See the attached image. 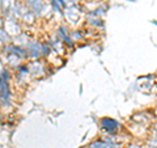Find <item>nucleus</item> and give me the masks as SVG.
I'll return each instance as SVG.
<instances>
[{"mask_svg":"<svg viewBox=\"0 0 157 148\" xmlns=\"http://www.w3.org/2000/svg\"><path fill=\"white\" fill-rule=\"evenodd\" d=\"M140 89H142L143 92H151V90L153 89V83H152V81H147V83L140 85Z\"/></svg>","mask_w":157,"mask_h":148,"instance_id":"obj_2","label":"nucleus"},{"mask_svg":"<svg viewBox=\"0 0 157 148\" xmlns=\"http://www.w3.org/2000/svg\"><path fill=\"white\" fill-rule=\"evenodd\" d=\"M126 148H142V147H140V146H136V144H131V146L126 147Z\"/></svg>","mask_w":157,"mask_h":148,"instance_id":"obj_3","label":"nucleus"},{"mask_svg":"<svg viewBox=\"0 0 157 148\" xmlns=\"http://www.w3.org/2000/svg\"><path fill=\"white\" fill-rule=\"evenodd\" d=\"M147 148H157V146H153V144H147Z\"/></svg>","mask_w":157,"mask_h":148,"instance_id":"obj_4","label":"nucleus"},{"mask_svg":"<svg viewBox=\"0 0 157 148\" xmlns=\"http://www.w3.org/2000/svg\"><path fill=\"white\" fill-rule=\"evenodd\" d=\"M152 24H153V25H156L157 26V20H152V21H151Z\"/></svg>","mask_w":157,"mask_h":148,"instance_id":"obj_5","label":"nucleus"},{"mask_svg":"<svg viewBox=\"0 0 157 148\" xmlns=\"http://www.w3.org/2000/svg\"><path fill=\"white\" fill-rule=\"evenodd\" d=\"M100 126H101V129L104 130L105 133L110 134V135L117 134L118 131H119V129H121V123H119L117 119L110 118V117H104V118H101Z\"/></svg>","mask_w":157,"mask_h":148,"instance_id":"obj_1","label":"nucleus"}]
</instances>
